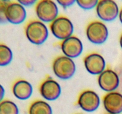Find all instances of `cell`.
Masks as SVG:
<instances>
[{"label": "cell", "instance_id": "cell-1", "mask_svg": "<svg viewBox=\"0 0 122 114\" xmlns=\"http://www.w3.org/2000/svg\"><path fill=\"white\" fill-rule=\"evenodd\" d=\"M26 38L32 43L41 45L45 42L48 36V30L46 25L38 20L29 23L25 28Z\"/></svg>", "mask_w": 122, "mask_h": 114}, {"label": "cell", "instance_id": "cell-2", "mask_svg": "<svg viewBox=\"0 0 122 114\" xmlns=\"http://www.w3.org/2000/svg\"><path fill=\"white\" fill-rule=\"evenodd\" d=\"M54 73L60 79L67 80L76 72V65L71 58L66 56L58 57L52 64Z\"/></svg>", "mask_w": 122, "mask_h": 114}, {"label": "cell", "instance_id": "cell-3", "mask_svg": "<svg viewBox=\"0 0 122 114\" xmlns=\"http://www.w3.org/2000/svg\"><path fill=\"white\" fill-rule=\"evenodd\" d=\"M73 28L72 22L64 16L57 17L50 24V30L52 34L60 40H64L71 36Z\"/></svg>", "mask_w": 122, "mask_h": 114}, {"label": "cell", "instance_id": "cell-4", "mask_svg": "<svg viewBox=\"0 0 122 114\" xmlns=\"http://www.w3.org/2000/svg\"><path fill=\"white\" fill-rule=\"evenodd\" d=\"M35 11L38 19L44 22H52L58 17V7L51 0L38 1L36 5Z\"/></svg>", "mask_w": 122, "mask_h": 114}, {"label": "cell", "instance_id": "cell-5", "mask_svg": "<svg viewBox=\"0 0 122 114\" xmlns=\"http://www.w3.org/2000/svg\"><path fill=\"white\" fill-rule=\"evenodd\" d=\"M87 38L94 44H102L108 38V30L104 23L99 21L90 23L86 29Z\"/></svg>", "mask_w": 122, "mask_h": 114}, {"label": "cell", "instance_id": "cell-6", "mask_svg": "<svg viewBox=\"0 0 122 114\" xmlns=\"http://www.w3.org/2000/svg\"><path fill=\"white\" fill-rule=\"evenodd\" d=\"M96 12L101 20L111 21L116 19L119 14L117 4L112 0H101L98 1Z\"/></svg>", "mask_w": 122, "mask_h": 114}, {"label": "cell", "instance_id": "cell-7", "mask_svg": "<svg viewBox=\"0 0 122 114\" xmlns=\"http://www.w3.org/2000/svg\"><path fill=\"white\" fill-rule=\"evenodd\" d=\"M99 86L107 92H113L119 87L120 80L117 74L110 69L105 70L98 78Z\"/></svg>", "mask_w": 122, "mask_h": 114}, {"label": "cell", "instance_id": "cell-8", "mask_svg": "<svg viewBox=\"0 0 122 114\" xmlns=\"http://www.w3.org/2000/svg\"><path fill=\"white\" fill-rule=\"evenodd\" d=\"M5 18L7 21L12 24H21L26 18V10L19 2L8 1L5 10Z\"/></svg>", "mask_w": 122, "mask_h": 114}, {"label": "cell", "instance_id": "cell-9", "mask_svg": "<svg viewBox=\"0 0 122 114\" xmlns=\"http://www.w3.org/2000/svg\"><path fill=\"white\" fill-rule=\"evenodd\" d=\"M79 106L86 112H93L98 108L100 99L97 93L92 90H85L81 93L77 101Z\"/></svg>", "mask_w": 122, "mask_h": 114}, {"label": "cell", "instance_id": "cell-10", "mask_svg": "<svg viewBox=\"0 0 122 114\" xmlns=\"http://www.w3.org/2000/svg\"><path fill=\"white\" fill-rule=\"evenodd\" d=\"M61 48L64 56L70 58H75L81 55L83 51V45L77 37L71 36L63 40Z\"/></svg>", "mask_w": 122, "mask_h": 114}, {"label": "cell", "instance_id": "cell-11", "mask_svg": "<svg viewBox=\"0 0 122 114\" xmlns=\"http://www.w3.org/2000/svg\"><path fill=\"white\" fill-rule=\"evenodd\" d=\"M84 65L88 72L91 74L100 75L105 70L106 61L99 53H92L85 58Z\"/></svg>", "mask_w": 122, "mask_h": 114}, {"label": "cell", "instance_id": "cell-12", "mask_svg": "<svg viewBox=\"0 0 122 114\" xmlns=\"http://www.w3.org/2000/svg\"><path fill=\"white\" fill-rule=\"evenodd\" d=\"M41 96L47 100H55L59 97L61 93L60 85L52 79H46L41 83L39 87Z\"/></svg>", "mask_w": 122, "mask_h": 114}, {"label": "cell", "instance_id": "cell-13", "mask_svg": "<svg viewBox=\"0 0 122 114\" xmlns=\"http://www.w3.org/2000/svg\"><path fill=\"white\" fill-rule=\"evenodd\" d=\"M105 109L111 114H119L122 112V95L119 92H110L103 98Z\"/></svg>", "mask_w": 122, "mask_h": 114}, {"label": "cell", "instance_id": "cell-14", "mask_svg": "<svg viewBox=\"0 0 122 114\" xmlns=\"http://www.w3.org/2000/svg\"><path fill=\"white\" fill-rule=\"evenodd\" d=\"M12 92L16 98L20 100H26L32 96L33 88L27 81L19 80L13 84Z\"/></svg>", "mask_w": 122, "mask_h": 114}, {"label": "cell", "instance_id": "cell-15", "mask_svg": "<svg viewBox=\"0 0 122 114\" xmlns=\"http://www.w3.org/2000/svg\"><path fill=\"white\" fill-rule=\"evenodd\" d=\"M29 114H52L51 106L43 100H36L30 104L29 109Z\"/></svg>", "mask_w": 122, "mask_h": 114}, {"label": "cell", "instance_id": "cell-16", "mask_svg": "<svg viewBox=\"0 0 122 114\" xmlns=\"http://www.w3.org/2000/svg\"><path fill=\"white\" fill-rule=\"evenodd\" d=\"M13 59V52L5 44L0 43V66L8 65Z\"/></svg>", "mask_w": 122, "mask_h": 114}, {"label": "cell", "instance_id": "cell-17", "mask_svg": "<svg viewBox=\"0 0 122 114\" xmlns=\"http://www.w3.org/2000/svg\"><path fill=\"white\" fill-rule=\"evenodd\" d=\"M19 108L15 103L9 100L0 102V114H19Z\"/></svg>", "mask_w": 122, "mask_h": 114}, {"label": "cell", "instance_id": "cell-18", "mask_svg": "<svg viewBox=\"0 0 122 114\" xmlns=\"http://www.w3.org/2000/svg\"><path fill=\"white\" fill-rule=\"evenodd\" d=\"M77 5L84 10H91L97 7L98 1L97 0H77L76 1Z\"/></svg>", "mask_w": 122, "mask_h": 114}, {"label": "cell", "instance_id": "cell-19", "mask_svg": "<svg viewBox=\"0 0 122 114\" xmlns=\"http://www.w3.org/2000/svg\"><path fill=\"white\" fill-rule=\"evenodd\" d=\"M8 1L0 0V23L7 21L5 18V10Z\"/></svg>", "mask_w": 122, "mask_h": 114}, {"label": "cell", "instance_id": "cell-20", "mask_svg": "<svg viewBox=\"0 0 122 114\" xmlns=\"http://www.w3.org/2000/svg\"><path fill=\"white\" fill-rule=\"evenodd\" d=\"M57 2L62 7L66 8V7L72 5L75 2H76V1L75 0H58L57 1Z\"/></svg>", "mask_w": 122, "mask_h": 114}, {"label": "cell", "instance_id": "cell-21", "mask_svg": "<svg viewBox=\"0 0 122 114\" xmlns=\"http://www.w3.org/2000/svg\"><path fill=\"white\" fill-rule=\"evenodd\" d=\"M18 2L23 6H30L34 4L36 1L35 0H20Z\"/></svg>", "mask_w": 122, "mask_h": 114}, {"label": "cell", "instance_id": "cell-22", "mask_svg": "<svg viewBox=\"0 0 122 114\" xmlns=\"http://www.w3.org/2000/svg\"><path fill=\"white\" fill-rule=\"evenodd\" d=\"M5 95V90L2 86L0 84V102L3 100L4 96Z\"/></svg>", "mask_w": 122, "mask_h": 114}, {"label": "cell", "instance_id": "cell-23", "mask_svg": "<svg viewBox=\"0 0 122 114\" xmlns=\"http://www.w3.org/2000/svg\"><path fill=\"white\" fill-rule=\"evenodd\" d=\"M119 19H120V22H121L122 24V8L121 9V10L120 11V12H119Z\"/></svg>", "mask_w": 122, "mask_h": 114}, {"label": "cell", "instance_id": "cell-24", "mask_svg": "<svg viewBox=\"0 0 122 114\" xmlns=\"http://www.w3.org/2000/svg\"><path fill=\"white\" fill-rule=\"evenodd\" d=\"M120 46H121V48H122V34L120 38Z\"/></svg>", "mask_w": 122, "mask_h": 114}, {"label": "cell", "instance_id": "cell-25", "mask_svg": "<svg viewBox=\"0 0 122 114\" xmlns=\"http://www.w3.org/2000/svg\"></svg>", "mask_w": 122, "mask_h": 114}]
</instances>
